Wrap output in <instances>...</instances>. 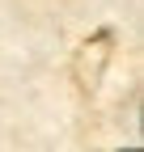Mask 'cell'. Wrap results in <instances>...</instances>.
<instances>
[]
</instances>
